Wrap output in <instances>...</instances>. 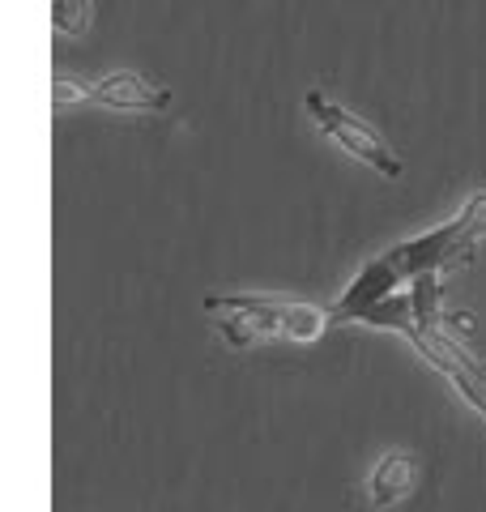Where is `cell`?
<instances>
[{"instance_id":"1","label":"cell","mask_w":486,"mask_h":512,"mask_svg":"<svg viewBox=\"0 0 486 512\" xmlns=\"http://www.w3.org/2000/svg\"><path fill=\"white\" fill-rule=\"evenodd\" d=\"M440 278L444 274H423L410 282L414 320L401 329V338L418 346V355L457 384V393L486 419V359L474 355V346L448 329V316L440 303Z\"/></svg>"},{"instance_id":"2","label":"cell","mask_w":486,"mask_h":512,"mask_svg":"<svg viewBox=\"0 0 486 512\" xmlns=\"http://www.w3.org/2000/svg\"><path fill=\"white\" fill-rule=\"evenodd\" d=\"M205 312L218 320V333L235 350L261 342H316L329 329V312L307 303H278L256 295H209Z\"/></svg>"},{"instance_id":"3","label":"cell","mask_w":486,"mask_h":512,"mask_svg":"<svg viewBox=\"0 0 486 512\" xmlns=\"http://www.w3.org/2000/svg\"><path fill=\"white\" fill-rule=\"evenodd\" d=\"M482 239H486V192L469 197L465 210L452 222H444V227L423 231L397 248H388V261L397 265V274L405 282H414L423 274H452V269H465L474 261Z\"/></svg>"},{"instance_id":"4","label":"cell","mask_w":486,"mask_h":512,"mask_svg":"<svg viewBox=\"0 0 486 512\" xmlns=\"http://www.w3.org/2000/svg\"><path fill=\"white\" fill-rule=\"evenodd\" d=\"M307 116H312V124L333 141V146H342L346 154H354L359 163H367L376 175H384V180H401L405 175L401 154L388 146V141L367 120H359L342 103H333L324 90H307Z\"/></svg>"},{"instance_id":"5","label":"cell","mask_w":486,"mask_h":512,"mask_svg":"<svg viewBox=\"0 0 486 512\" xmlns=\"http://www.w3.org/2000/svg\"><path fill=\"white\" fill-rule=\"evenodd\" d=\"M52 103L64 107H111V111H137V116H154V111L171 107V90L150 82L141 73H107L99 82H77V77H56Z\"/></svg>"},{"instance_id":"6","label":"cell","mask_w":486,"mask_h":512,"mask_svg":"<svg viewBox=\"0 0 486 512\" xmlns=\"http://www.w3.org/2000/svg\"><path fill=\"white\" fill-rule=\"evenodd\" d=\"M405 278L397 274V265L384 256H371V261L354 274V282L342 291V299L329 308V325H346V320H363L380 299H388L393 291H401Z\"/></svg>"},{"instance_id":"7","label":"cell","mask_w":486,"mask_h":512,"mask_svg":"<svg viewBox=\"0 0 486 512\" xmlns=\"http://www.w3.org/2000/svg\"><path fill=\"white\" fill-rule=\"evenodd\" d=\"M414 487H418V457H414V453H388L380 466L371 470L363 495H367L371 508H393V504H401Z\"/></svg>"},{"instance_id":"8","label":"cell","mask_w":486,"mask_h":512,"mask_svg":"<svg viewBox=\"0 0 486 512\" xmlns=\"http://www.w3.org/2000/svg\"><path fill=\"white\" fill-rule=\"evenodd\" d=\"M94 26V0H52V30L64 39H81Z\"/></svg>"}]
</instances>
